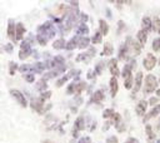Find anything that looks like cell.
<instances>
[{"label": "cell", "mask_w": 160, "mask_h": 143, "mask_svg": "<svg viewBox=\"0 0 160 143\" xmlns=\"http://www.w3.org/2000/svg\"><path fill=\"white\" fill-rule=\"evenodd\" d=\"M39 37H43L44 39L46 40H49L50 38H53L55 35V30H54V28H53L51 25V23H45L44 25H41L39 27Z\"/></svg>", "instance_id": "cell-1"}, {"label": "cell", "mask_w": 160, "mask_h": 143, "mask_svg": "<svg viewBox=\"0 0 160 143\" xmlns=\"http://www.w3.org/2000/svg\"><path fill=\"white\" fill-rule=\"evenodd\" d=\"M156 86H158V83H156L155 77H154L153 74L146 75L145 83H144V93H145V94L153 93V92L156 89Z\"/></svg>", "instance_id": "cell-2"}, {"label": "cell", "mask_w": 160, "mask_h": 143, "mask_svg": "<svg viewBox=\"0 0 160 143\" xmlns=\"http://www.w3.org/2000/svg\"><path fill=\"white\" fill-rule=\"evenodd\" d=\"M123 78H124V86L126 89H132L133 87V74H132V67L130 65H125V68L123 70Z\"/></svg>", "instance_id": "cell-3"}, {"label": "cell", "mask_w": 160, "mask_h": 143, "mask_svg": "<svg viewBox=\"0 0 160 143\" xmlns=\"http://www.w3.org/2000/svg\"><path fill=\"white\" fill-rule=\"evenodd\" d=\"M30 52H31V48L30 44H29V39L24 40L23 43L20 44V52H19V58L21 60H24L28 57H30Z\"/></svg>", "instance_id": "cell-4"}, {"label": "cell", "mask_w": 160, "mask_h": 143, "mask_svg": "<svg viewBox=\"0 0 160 143\" xmlns=\"http://www.w3.org/2000/svg\"><path fill=\"white\" fill-rule=\"evenodd\" d=\"M10 95L13 97L18 103H19L23 108H25V107L28 105V103H26V99H25V97H24V94H23L20 91H18V89H11L10 91Z\"/></svg>", "instance_id": "cell-5"}, {"label": "cell", "mask_w": 160, "mask_h": 143, "mask_svg": "<svg viewBox=\"0 0 160 143\" xmlns=\"http://www.w3.org/2000/svg\"><path fill=\"white\" fill-rule=\"evenodd\" d=\"M143 64H144V68L146 70H151L156 64V58L154 57V54H148L145 57V59H144Z\"/></svg>", "instance_id": "cell-6"}, {"label": "cell", "mask_w": 160, "mask_h": 143, "mask_svg": "<svg viewBox=\"0 0 160 143\" xmlns=\"http://www.w3.org/2000/svg\"><path fill=\"white\" fill-rule=\"evenodd\" d=\"M109 69H110V73L114 75L115 78L120 75V70H119V68H118V59H115V58L110 59L109 60Z\"/></svg>", "instance_id": "cell-7"}, {"label": "cell", "mask_w": 160, "mask_h": 143, "mask_svg": "<svg viewBox=\"0 0 160 143\" xmlns=\"http://www.w3.org/2000/svg\"><path fill=\"white\" fill-rule=\"evenodd\" d=\"M146 107H148V102L144 99H141L140 102L136 104V108H135V112L138 116H144L145 114V111H146Z\"/></svg>", "instance_id": "cell-8"}, {"label": "cell", "mask_w": 160, "mask_h": 143, "mask_svg": "<svg viewBox=\"0 0 160 143\" xmlns=\"http://www.w3.org/2000/svg\"><path fill=\"white\" fill-rule=\"evenodd\" d=\"M151 29H153V23L150 20V18L149 16H144L143 20H141V30L149 33Z\"/></svg>", "instance_id": "cell-9"}, {"label": "cell", "mask_w": 160, "mask_h": 143, "mask_svg": "<svg viewBox=\"0 0 160 143\" xmlns=\"http://www.w3.org/2000/svg\"><path fill=\"white\" fill-rule=\"evenodd\" d=\"M8 37L11 40H16V25H14V21L10 20L9 25H8Z\"/></svg>", "instance_id": "cell-10"}, {"label": "cell", "mask_w": 160, "mask_h": 143, "mask_svg": "<svg viewBox=\"0 0 160 143\" xmlns=\"http://www.w3.org/2000/svg\"><path fill=\"white\" fill-rule=\"evenodd\" d=\"M118 88H119V86H118V79L115 78V77H113V78L110 79V93H111V97H115V95H116Z\"/></svg>", "instance_id": "cell-11"}, {"label": "cell", "mask_w": 160, "mask_h": 143, "mask_svg": "<svg viewBox=\"0 0 160 143\" xmlns=\"http://www.w3.org/2000/svg\"><path fill=\"white\" fill-rule=\"evenodd\" d=\"M141 82H143V73L141 72H138L135 75V87H134V94L140 89L141 87Z\"/></svg>", "instance_id": "cell-12"}, {"label": "cell", "mask_w": 160, "mask_h": 143, "mask_svg": "<svg viewBox=\"0 0 160 143\" xmlns=\"http://www.w3.org/2000/svg\"><path fill=\"white\" fill-rule=\"evenodd\" d=\"M25 34V27L21 23L16 24V40H21Z\"/></svg>", "instance_id": "cell-13"}, {"label": "cell", "mask_w": 160, "mask_h": 143, "mask_svg": "<svg viewBox=\"0 0 160 143\" xmlns=\"http://www.w3.org/2000/svg\"><path fill=\"white\" fill-rule=\"evenodd\" d=\"M105 98V95H104V92L103 91H96L95 93L93 94V98H91V102L94 103H100V102H103Z\"/></svg>", "instance_id": "cell-14"}, {"label": "cell", "mask_w": 160, "mask_h": 143, "mask_svg": "<svg viewBox=\"0 0 160 143\" xmlns=\"http://www.w3.org/2000/svg\"><path fill=\"white\" fill-rule=\"evenodd\" d=\"M99 32L102 33V35H108L109 32V25L105 20H99Z\"/></svg>", "instance_id": "cell-15"}, {"label": "cell", "mask_w": 160, "mask_h": 143, "mask_svg": "<svg viewBox=\"0 0 160 143\" xmlns=\"http://www.w3.org/2000/svg\"><path fill=\"white\" fill-rule=\"evenodd\" d=\"M136 37H138V40H139V43H140V45L141 46H144V44L146 43V38H148V33L146 32H144V30H140L138 32V35H136Z\"/></svg>", "instance_id": "cell-16"}, {"label": "cell", "mask_w": 160, "mask_h": 143, "mask_svg": "<svg viewBox=\"0 0 160 143\" xmlns=\"http://www.w3.org/2000/svg\"><path fill=\"white\" fill-rule=\"evenodd\" d=\"M78 44H79V38L78 37H74L72 40H69L68 43H66V49L68 50H73V49H75L76 46H78Z\"/></svg>", "instance_id": "cell-17"}, {"label": "cell", "mask_w": 160, "mask_h": 143, "mask_svg": "<svg viewBox=\"0 0 160 143\" xmlns=\"http://www.w3.org/2000/svg\"><path fill=\"white\" fill-rule=\"evenodd\" d=\"M145 130H146V136H148V142H149V143H153V141L155 139V134H154L153 128H151L150 124H146Z\"/></svg>", "instance_id": "cell-18"}, {"label": "cell", "mask_w": 160, "mask_h": 143, "mask_svg": "<svg viewBox=\"0 0 160 143\" xmlns=\"http://www.w3.org/2000/svg\"><path fill=\"white\" fill-rule=\"evenodd\" d=\"M128 53H129V48H128V45L125 43H124L119 48V59H125L126 55H128Z\"/></svg>", "instance_id": "cell-19"}, {"label": "cell", "mask_w": 160, "mask_h": 143, "mask_svg": "<svg viewBox=\"0 0 160 143\" xmlns=\"http://www.w3.org/2000/svg\"><path fill=\"white\" fill-rule=\"evenodd\" d=\"M84 128H85V126H84V118L78 117V118H76V121H75V130H76V132H79V130H83Z\"/></svg>", "instance_id": "cell-20"}, {"label": "cell", "mask_w": 160, "mask_h": 143, "mask_svg": "<svg viewBox=\"0 0 160 143\" xmlns=\"http://www.w3.org/2000/svg\"><path fill=\"white\" fill-rule=\"evenodd\" d=\"M89 44H90V39H89L88 37H80L79 44H78V46L80 48V49H85V48H88Z\"/></svg>", "instance_id": "cell-21"}, {"label": "cell", "mask_w": 160, "mask_h": 143, "mask_svg": "<svg viewBox=\"0 0 160 143\" xmlns=\"http://www.w3.org/2000/svg\"><path fill=\"white\" fill-rule=\"evenodd\" d=\"M43 102H44V100H41V99L39 98V99H37V100H35V102L31 104V107H33V108L37 111L38 113H41V112H43Z\"/></svg>", "instance_id": "cell-22"}, {"label": "cell", "mask_w": 160, "mask_h": 143, "mask_svg": "<svg viewBox=\"0 0 160 143\" xmlns=\"http://www.w3.org/2000/svg\"><path fill=\"white\" fill-rule=\"evenodd\" d=\"M159 113H160V104H159V105H156L155 108H154V109H153V111L149 113V114H148V116L144 118V121L146 122L148 119H150V118H154V117H156V116L159 114Z\"/></svg>", "instance_id": "cell-23"}, {"label": "cell", "mask_w": 160, "mask_h": 143, "mask_svg": "<svg viewBox=\"0 0 160 143\" xmlns=\"http://www.w3.org/2000/svg\"><path fill=\"white\" fill-rule=\"evenodd\" d=\"M113 52H114V48H113V44L110 43H105L104 44V50H103V55H111Z\"/></svg>", "instance_id": "cell-24"}, {"label": "cell", "mask_w": 160, "mask_h": 143, "mask_svg": "<svg viewBox=\"0 0 160 143\" xmlns=\"http://www.w3.org/2000/svg\"><path fill=\"white\" fill-rule=\"evenodd\" d=\"M53 46H54V49H63V48L66 46V44H65L64 39H58L53 43Z\"/></svg>", "instance_id": "cell-25"}, {"label": "cell", "mask_w": 160, "mask_h": 143, "mask_svg": "<svg viewBox=\"0 0 160 143\" xmlns=\"http://www.w3.org/2000/svg\"><path fill=\"white\" fill-rule=\"evenodd\" d=\"M102 40H103V35H102V33H100V32H96L95 35H94L93 39H91V41L94 44H100V43H102Z\"/></svg>", "instance_id": "cell-26"}, {"label": "cell", "mask_w": 160, "mask_h": 143, "mask_svg": "<svg viewBox=\"0 0 160 143\" xmlns=\"http://www.w3.org/2000/svg\"><path fill=\"white\" fill-rule=\"evenodd\" d=\"M88 33H89V28L86 27V24L80 23V27L78 29V34L80 35V34H88Z\"/></svg>", "instance_id": "cell-27"}, {"label": "cell", "mask_w": 160, "mask_h": 143, "mask_svg": "<svg viewBox=\"0 0 160 143\" xmlns=\"http://www.w3.org/2000/svg\"><path fill=\"white\" fill-rule=\"evenodd\" d=\"M89 58H93V54H90V53H83V54L78 55V58H76V60L80 62V60H88Z\"/></svg>", "instance_id": "cell-28"}, {"label": "cell", "mask_w": 160, "mask_h": 143, "mask_svg": "<svg viewBox=\"0 0 160 143\" xmlns=\"http://www.w3.org/2000/svg\"><path fill=\"white\" fill-rule=\"evenodd\" d=\"M132 46L134 48V53H135V54H140L141 48H143V46L140 45L139 41H133V43H132Z\"/></svg>", "instance_id": "cell-29"}, {"label": "cell", "mask_w": 160, "mask_h": 143, "mask_svg": "<svg viewBox=\"0 0 160 143\" xmlns=\"http://www.w3.org/2000/svg\"><path fill=\"white\" fill-rule=\"evenodd\" d=\"M114 114H115V112L113 111L111 108H108V109H105V111H104L103 117L108 119V118H113V116H114Z\"/></svg>", "instance_id": "cell-30"}, {"label": "cell", "mask_w": 160, "mask_h": 143, "mask_svg": "<svg viewBox=\"0 0 160 143\" xmlns=\"http://www.w3.org/2000/svg\"><path fill=\"white\" fill-rule=\"evenodd\" d=\"M84 88H85V83L84 82H80L79 84H75V93L76 94H80Z\"/></svg>", "instance_id": "cell-31"}, {"label": "cell", "mask_w": 160, "mask_h": 143, "mask_svg": "<svg viewBox=\"0 0 160 143\" xmlns=\"http://www.w3.org/2000/svg\"><path fill=\"white\" fill-rule=\"evenodd\" d=\"M153 49H154V52H160V38L154 39V41H153Z\"/></svg>", "instance_id": "cell-32"}, {"label": "cell", "mask_w": 160, "mask_h": 143, "mask_svg": "<svg viewBox=\"0 0 160 143\" xmlns=\"http://www.w3.org/2000/svg\"><path fill=\"white\" fill-rule=\"evenodd\" d=\"M151 23H153V29H154V30H159V29H160V20H159V18L155 16Z\"/></svg>", "instance_id": "cell-33"}, {"label": "cell", "mask_w": 160, "mask_h": 143, "mask_svg": "<svg viewBox=\"0 0 160 143\" xmlns=\"http://www.w3.org/2000/svg\"><path fill=\"white\" fill-rule=\"evenodd\" d=\"M16 68H18L16 63H15V62H11V63H10V67H9V74H10V75H14Z\"/></svg>", "instance_id": "cell-34"}, {"label": "cell", "mask_w": 160, "mask_h": 143, "mask_svg": "<svg viewBox=\"0 0 160 143\" xmlns=\"http://www.w3.org/2000/svg\"><path fill=\"white\" fill-rule=\"evenodd\" d=\"M103 67H104V63H103V62H99V63L96 64V67H95V73H96V74H102Z\"/></svg>", "instance_id": "cell-35"}, {"label": "cell", "mask_w": 160, "mask_h": 143, "mask_svg": "<svg viewBox=\"0 0 160 143\" xmlns=\"http://www.w3.org/2000/svg\"><path fill=\"white\" fill-rule=\"evenodd\" d=\"M68 79H69V75H64L61 79H59V80L56 82V87H61L65 82H68Z\"/></svg>", "instance_id": "cell-36"}, {"label": "cell", "mask_w": 160, "mask_h": 143, "mask_svg": "<svg viewBox=\"0 0 160 143\" xmlns=\"http://www.w3.org/2000/svg\"><path fill=\"white\" fill-rule=\"evenodd\" d=\"M44 68H45V64H43V63H37V64H35V67H34V70H35V72H43Z\"/></svg>", "instance_id": "cell-37"}, {"label": "cell", "mask_w": 160, "mask_h": 143, "mask_svg": "<svg viewBox=\"0 0 160 143\" xmlns=\"http://www.w3.org/2000/svg\"><path fill=\"white\" fill-rule=\"evenodd\" d=\"M51 97V92H44L43 94L40 95V99L41 100H45V99H48V98H50Z\"/></svg>", "instance_id": "cell-38"}, {"label": "cell", "mask_w": 160, "mask_h": 143, "mask_svg": "<svg viewBox=\"0 0 160 143\" xmlns=\"http://www.w3.org/2000/svg\"><path fill=\"white\" fill-rule=\"evenodd\" d=\"M106 143H119V141H118V138L115 136H111V137H109V138L106 139Z\"/></svg>", "instance_id": "cell-39"}, {"label": "cell", "mask_w": 160, "mask_h": 143, "mask_svg": "<svg viewBox=\"0 0 160 143\" xmlns=\"http://www.w3.org/2000/svg\"><path fill=\"white\" fill-rule=\"evenodd\" d=\"M78 143H91V139L89 138V137H83V138H80V141Z\"/></svg>", "instance_id": "cell-40"}, {"label": "cell", "mask_w": 160, "mask_h": 143, "mask_svg": "<svg viewBox=\"0 0 160 143\" xmlns=\"http://www.w3.org/2000/svg\"><path fill=\"white\" fill-rule=\"evenodd\" d=\"M66 92H68V94H72V93H74V92H75V84H70Z\"/></svg>", "instance_id": "cell-41"}, {"label": "cell", "mask_w": 160, "mask_h": 143, "mask_svg": "<svg viewBox=\"0 0 160 143\" xmlns=\"http://www.w3.org/2000/svg\"><path fill=\"white\" fill-rule=\"evenodd\" d=\"M38 88H39V89H45V88H46L45 80H40V82L38 83Z\"/></svg>", "instance_id": "cell-42"}, {"label": "cell", "mask_w": 160, "mask_h": 143, "mask_svg": "<svg viewBox=\"0 0 160 143\" xmlns=\"http://www.w3.org/2000/svg\"><path fill=\"white\" fill-rule=\"evenodd\" d=\"M113 118H114V121H115L116 124H119V122H120V114L119 113H115V114L113 116Z\"/></svg>", "instance_id": "cell-43"}, {"label": "cell", "mask_w": 160, "mask_h": 143, "mask_svg": "<svg viewBox=\"0 0 160 143\" xmlns=\"http://www.w3.org/2000/svg\"><path fill=\"white\" fill-rule=\"evenodd\" d=\"M25 80L29 82V83L34 82V75H33V74H26V75H25Z\"/></svg>", "instance_id": "cell-44"}, {"label": "cell", "mask_w": 160, "mask_h": 143, "mask_svg": "<svg viewBox=\"0 0 160 143\" xmlns=\"http://www.w3.org/2000/svg\"><path fill=\"white\" fill-rule=\"evenodd\" d=\"M125 143H139V141L136 139V138H133V137H130V138H128L125 141Z\"/></svg>", "instance_id": "cell-45"}, {"label": "cell", "mask_w": 160, "mask_h": 143, "mask_svg": "<svg viewBox=\"0 0 160 143\" xmlns=\"http://www.w3.org/2000/svg\"><path fill=\"white\" fill-rule=\"evenodd\" d=\"M88 78L89 79H94V78H95V75H94V70H89L88 72Z\"/></svg>", "instance_id": "cell-46"}, {"label": "cell", "mask_w": 160, "mask_h": 143, "mask_svg": "<svg viewBox=\"0 0 160 143\" xmlns=\"http://www.w3.org/2000/svg\"><path fill=\"white\" fill-rule=\"evenodd\" d=\"M158 103V98H150V100H149V104H156Z\"/></svg>", "instance_id": "cell-47"}, {"label": "cell", "mask_w": 160, "mask_h": 143, "mask_svg": "<svg viewBox=\"0 0 160 143\" xmlns=\"http://www.w3.org/2000/svg\"><path fill=\"white\" fill-rule=\"evenodd\" d=\"M26 69H29L28 65H24V67H20V72H25Z\"/></svg>", "instance_id": "cell-48"}, {"label": "cell", "mask_w": 160, "mask_h": 143, "mask_svg": "<svg viewBox=\"0 0 160 143\" xmlns=\"http://www.w3.org/2000/svg\"><path fill=\"white\" fill-rule=\"evenodd\" d=\"M118 24H119V32H120V29H123V28H124V21H119Z\"/></svg>", "instance_id": "cell-49"}, {"label": "cell", "mask_w": 160, "mask_h": 143, "mask_svg": "<svg viewBox=\"0 0 160 143\" xmlns=\"http://www.w3.org/2000/svg\"><path fill=\"white\" fill-rule=\"evenodd\" d=\"M5 49H7L8 52H11V50H13V45H8V46H5Z\"/></svg>", "instance_id": "cell-50"}, {"label": "cell", "mask_w": 160, "mask_h": 143, "mask_svg": "<svg viewBox=\"0 0 160 143\" xmlns=\"http://www.w3.org/2000/svg\"><path fill=\"white\" fill-rule=\"evenodd\" d=\"M43 143H54V142H51V141H49V139H45Z\"/></svg>", "instance_id": "cell-51"}, {"label": "cell", "mask_w": 160, "mask_h": 143, "mask_svg": "<svg viewBox=\"0 0 160 143\" xmlns=\"http://www.w3.org/2000/svg\"><path fill=\"white\" fill-rule=\"evenodd\" d=\"M156 94H158V97L160 98V89H158V91H156Z\"/></svg>", "instance_id": "cell-52"}, {"label": "cell", "mask_w": 160, "mask_h": 143, "mask_svg": "<svg viewBox=\"0 0 160 143\" xmlns=\"http://www.w3.org/2000/svg\"><path fill=\"white\" fill-rule=\"evenodd\" d=\"M159 33H160V29H159Z\"/></svg>", "instance_id": "cell-53"}, {"label": "cell", "mask_w": 160, "mask_h": 143, "mask_svg": "<svg viewBox=\"0 0 160 143\" xmlns=\"http://www.w3.org/2000/svg\"><path fill=\"white\" fill-rule=\"evenodd\" d=\"M159 63H160V59H159Z\"/></svg>", "instance_id": "cell-54"}]
</instances>
